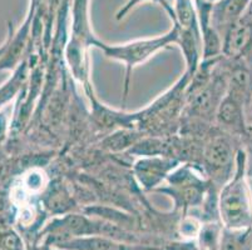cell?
<instances>
[{
	"instance_id": "obj_1",
	"label": "cell",
	"mask_w": 252,
	"mask_h": 250,
	"mask_svg": "<svg viewBox=\"0 0 252 250\" xmlns=\"http://www.w3.org/2000/svg\"><path fill=\"white\" fill-rule=\"evenodd\" d=\"M220 219L223 228H252V190L246 174V155L240 149L232 176L221 188L217 201Z\"/></svg>"
},
{
	"instance_id": "obj_2",
	"label": "cell",
	"mask_w": 252,
	"mask_h": 250,
	"mask_svg": "<svg viewBox=\"0 0 252 250\" xmlns=\"http://www.w3.org/2000/svg\"><path fill=\"white\" fill-rule=\"evenodd\" d=\"M180 38V30L177 25H173L168 33L163 35L156 36V38L139 39V40L129 41L125 44H105L99 39L95 38L92 47H95L102 50L108 59L114 61L125 64L126 66V80H125V91H123V102H126L129 90L130 74L136 66L141 65L144 61L152 58L153 55L158 52L171 47L172 44H178Z\"/></svg>"
},
{
	"instance_id": "obj_3",
	"label": "cell",
	"mask_w": 252,
	"mask_h": 250,
	"mask_svg": "<svg viewBox=\"0 0 252 250\" xmlns=\"http://www.w3.org/2000/svg\"><path fill=\"white\" fill-rule=\"evenodd\" d=\"M241 148V139L226 132L215 135L206 145L203 153L206 167L222 184L232 176L236 168V158Z\"/></svg>"
},
{
	"instance_id": "obj_4",
	"label": "cell",
	"mask_w": 252,
	"mask_h": 250,
	"mask_svg": "<svg viewBox=\"0 0 252 250\" xmlns=\"http://www.w3.org/2000/svg\"><path fill=\"white\" fill-rule=\"evenodd\" d=\"M222 55L252 66V4L222 36Z\"/></svg>"
},
{
	"instance_id": "obj_5",
	"label": "cell",
	"mask_w": 252,
	"mask_h": 250,
	"mask_svg": "<svg viewBox=\"0 0 252 250\" xmlns=\"http://www.w3.org/2000/svg\"><path fill=\"white\" fill-rule=\"evenodd\" d=\"M168 185L156 190L166 193L173 198L176 208H191L202 203L206 184L202 179L192 173L189 168L171 173L167 178Z\"/></svg>"
},
{
	"instance_id": "obj_6",
	"label": "cell",
	"mask_w": 252,
	"mask_h": 250,
	"mask_svg": "<svg viewBox=\"0 0 252 250\" xmlns=\"http://www.w3.org/2000/svg\"><path fill=\"white\" fill-rule=\"evenodd\" d=\"M178 162L168 157H144L134 164V175L142 188L147 190L157 189L163 180L168 178Z\"/></svg>"
},
{
	"instance_id": "obj_7",
	"label": "cell",
	"mask_w": 252,
	"mask_h": 250,
	"mask_svg": "<svg viewBox=\"0 0 252 250\" xmlns=\"http://www.w3.org/2000/svg\"><path fill=\"white\" fill-rule=\"evenodd\" d=\"M215 118L222 128V132L235 135L240 139H242L249 129L250 121L246 108L227 91L219 104Z\"/></svg>"
},
{
	"instance_id": "obj_8",
	"label": "cell",
	"mask_w": 252,
	"mask_h": 250,
	"mask_svg": "<svg viewBox=\"0 0 252 250\" xmlns=\"http://www.w3.org/2000/svg\"><path fill=\"white\" fill-rule=\"evenodd\" d=\"M252 4V0H219L211 8V24L223 36L224 31L237 22Z\"/></svg>"
},
{
	"instance_id": "obj_9",
	"label": "cell",
	"mask_w": 252,
	"mask_h": 250,
	"mask_svg": "<svg viewBox=\"0 0 252 250\" xmlns=\"http://www.w3.org/2000/svg\"><path fill=\"white\" fill-rule=\"evenodd\" d=\"M52 245L61 250H136L132 244L118 242L102 235L56 240L52 242Z\"/></svg>"
},
{
	"instance_id": "obj_10",
	"label": "cell",
	"mask_w": 252,
	"mask_h": 250,
	"mask_svg": "<svg viewBox=\"0 0 252 250\" xmlns=\"http://www.w3.org/2000/svg\"><path fill=\"white\" fill-rule=\"evenodd\" d=\"M219 250H252V228H222Z\"/></svg>"
},
{
	"instance_id": "obj_11",
	"label": "cell",
	"mask_w": 252,
	"mask_h": 250,
	"mask_svg": "<svg viewBox=\"0 0 252 250\" xmlns=\"http://www.w3.org/2000/svg\"><path fill=\"white\" fill-rule=\"evenodd\" d=\"M23 78H24V70L19 69V72L14 75V78L9 80L3 86V89H0V107L8 103L18 93L20 85H22Z\"/></svg>"
},
{
	"instance_id": "obj_12",
	"label": "cell",
	"mask_w": 252,
	"mask_h": 250,
	"mask_svg": "<svg viewBox=\"0 0 252 250\" xmlns=\"http://www.w3.org/2000/svg\"><path fill=\"white\" fill-rule=\"evenodd\" d=\"M142 1H146V0H128L127 3H126L122 8L119 9L118 13L116 14V19L117 20L123 19V18H125L126 15H127V14L134 8V6H137L139 3H142ZM151 1L159 4V5L167 11V14H168L169 18L172 19V23L175 22V11H173V6L169 5V3L167 1V0H151Z\"/></svg>"
},
{
	"instance_id": "obj_13",
	"label": "cell",
	"mask_w": 252,
	"mask_h": 250,
	"mask_svg": "<svg viewBox=\"0 0 252 250\" xmlns=\"http://www.w3.org/2000/svg\"><path fill=\"white\" fill-rule=\"evenodd\" d=\"M241 143L246 155V174L249 178H252V124H250L246 134L242 137Z\"/></svg>"
},
{
	"instance_id": "obj_14",
	"label": "cell",
	"mask_w": 252,
	"mask_h": 250,
	"mask_svg": "<svg viewBox=\"0 0 252 250\" xmlns=\"http://www.w3.org/2000/svg\"><path fill=\"white\" fill-rule=\"evenodd\" d=\"M250 124H252V107L251 110H250Z\"/></svg>"
},
{
	"instance_id": "obj_15",
	"label": "cell",
	"mask_w": 252,
	"mask_h": 250,
	"mask_svg": "<svg viewBox=\"0 0 252 250\" xmlns=\"http://www.w3.org/2000/svg\"><path fill=\"white\" fill-rule=\"evenodd\" d=\"M207 1H208V3H212V4H214V3H217L219 0H207Z\"/></svg>"
}]
</instances>
